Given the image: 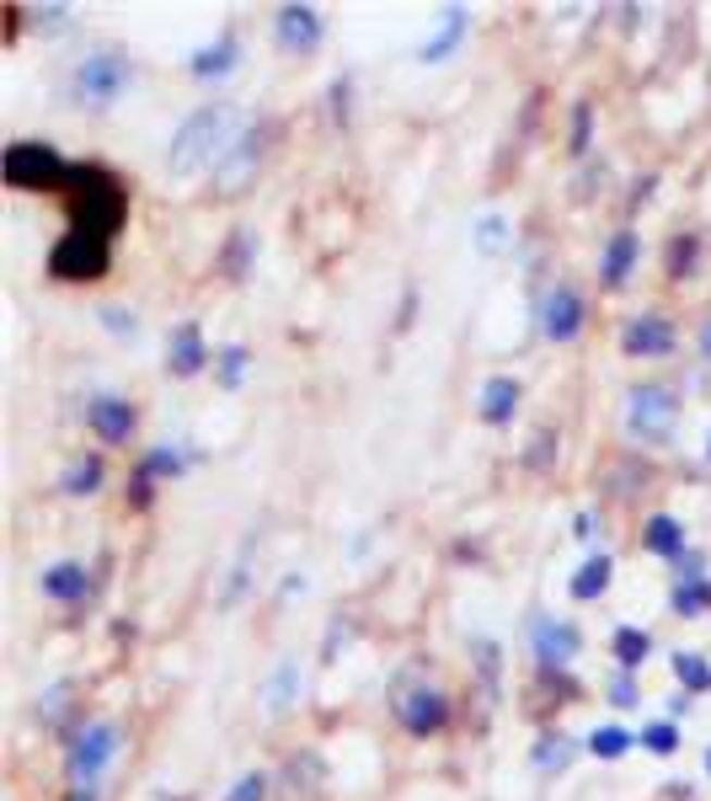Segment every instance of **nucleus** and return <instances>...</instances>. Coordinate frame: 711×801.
<instances>
[{
	"instance_id": "obj_1",
	"label": "nucleus",
	"mask_w": 711,
	"mask_h": 801,
	"mask_svg": "<svg viewBox=\"0 0 711 801\" xmlns=\"http://www.w3.org/2000/svg\"><path fill=\"white\" fill-rule=\"evenodd\" d=\"M241 108L236 102H203L194 108L177 134H172V145H166V177L172 183H188V177H203V172H214L220 161H225V150L241 139Z\"/></svg>"
},
{
	"instance_id": "obj_2",
	"label": "nucleus",
	"mask_w": 711,
	"mask_h": 801,
	"mask_svg": "<svg viewBox=\"0 0 711 801\" xmlns=\"http://www.w3.org/2000/svg\"><path fill=\"white\" fill-rule=\"evenodd\" d=\"M65 198H70V230L113 247V236L124 230V214H129L124 183L113 172H102V166H75Z\"/></svg>"
},
{
	"instance_id": "obj_3",
	"label": "nucleus",
	"mask_w": 711,
	"mask_h": 801,
	"mask_svg": "<svg viewBox=\"0 0 711 801\" xmlns=\"http://www.w3.org/2000/svg\"><path fill=\"white\" fill-rule=\"evenodd\" d=\"M129 91H134V60L124 49H113V43L80 54L65 75V102L80 108V113H108V108L124 102Z\"/></svg>"
},
{
	"instance_id": "obj_4",
	"label": "nucleus",
	"mask_w": 711,
	"mask_h": 801,
	"mask_svg": "<svg viewBox=\"0 0 711 801\" xmlns=\"http://www.w3.org/2000/svg\"><path fill=\"white\" fill-rule=\"evenodd\" d=\"M273 139H278V124L273 118H258V124L241 128V139L225 150V161L209 172V187H214V198H241L247 187L258 183L262 161H267V150H273Z\"/></svg>"
},
{
	"instance_id": "obj_5",
	"label": "nucleus",
	"mask_w": 711,
	"mask_h": 801,
	"mask_svg": "<svg viewBox=\"0 0 711 801\" xmlns=\"http://www.w3.org/2000/svg\"><path fill=\"white\" fill-rule=\"evenodd\" d=\"M70 172L75 166L60 161V150L54 145H38V139H16L0 155V177H5V187H16V192H65Z\"/></svg>"
},
{
	"instance_id": "obj_6",
	"label": "nucleus",
	"mask_w": 711,
	"mask_h": 801,
	"mask_svg": "<svg viewBox=\"0 0 711 801\" xmlns=\"http://www.w3.org/2000/svg\"><path fill=\"white\" fill-rule=\"evenodd\" d=\"M674 428H679V390L674 385H658V379L626 385V433L637 443H669Z\"/></svg>"
},
{
	"instance_id": "obj_7",
	"label": "nucleus",
	"mask_w": 711,
	"mask_h": 801,
	"mask_svg": "<svg viewBox=\"0 0 711 801\" xmlns=\"http://www.w3.org/2000/svg\"><path fill=\"white\" fill-rule=\"evenodd\" d=\"M118 748H124V733H118L113 722H86V727L70 738V753H65L70 780H75V786H97L102 769L118 759Z\"/></svg>"
},
{
	"instance_id": "obj_8",
	"label": "nucleus",
	"mask_w": 711,
	"mask_h": 801,
	"mask_svg": "<svg viewBox=\"0 0 711 801\" xmlns=\"http://www.w3.org/2000/svg\"><path fill=\"white\" fill-rule=\"evenodd\" d=\"M108 267H113V247L75 236V230H65L49 251V278H60V284H97V278H108Z\"/></svg>"
},
{
	"instance_id": "obj_9",
	"label": "nucleus",
	"mask_w": 711,
	"mask_h": 801,
	"mask_svg": "<svg viewBox=\"0 0 711 801\" xmlns=\"http://www.w3.org/2000/svg\"><path fill=\"white\" fill-rule=\"evenodd\" d=\"M529 647H535V663L540 674H567L573 658L583 652V636L573 619H551V615H535L529 619Z\"/></svg>"
},
{
	"instance_id": "obj_10",
	"label": "nucleus",
	"mask_w": 711,
	"mask_h": 801,
	"mask_svg": "<svg viewBox=\"0 0 711 801\" xmlns=\"http://www.w3.org/2000/svg\"><path fill=\"white\" fill-rule=\"evenodd\" d=\"M396 722L412 733V738H434L450 727V694L434 689V684H417L407 694H396Z\"/></svg>"
},
{
	"instance_id": "obj_11",
	"label": "nucleus",
	"mask_w": 711,
	"mask_h": 801,
	"mask_svg": "<svg viewBox=\"0 0 711 801\" xmlns=\"http://www.w3.org/2000/svg\"><path fill=\"white\" fill-rule=\"evenodd\" d=\"M583 321H588L583 295L567 278H557V284L540 295V337H546V342H573L583 331Z\"/></svg>"
},
{
	"instance_id": "obj_12",
	"label": "nucleus",
	"mask_w": 711,
	"mask_h": 801,
	"mask_svg": "<svg viewBox=\"0 0 711 801\" xmlns=\"http://www.w3.org/2000/svg\"><path fill=\"white\" fill-rule=\"evenodd\" d=\"M273 38H278V49L284 54H316L326 38V22L316 5H278V16H273Z\"/></svg>"
},
{
	"instance_id": "obj_13",
	"label": "nucleus",
	"mask_w": 711,
	"mask_h": 801,
	"mask_svg": "<svg viewBox=\"0 0 711 801\" xmlns=\"http://www.w3.org/2000/svg\"><path fill=\"white\" fill-rule=\"evenodd\" d=\"M621 353H632V359H663V353H674V321L658 315V310L632 315L621 326Z\"/></svg>"
},
{
	"instance_id": "obj_14",
	"label": "nucleus",
	"mask_w": 711,
	"mask_h": 801,
	"mask_svg": "<svg viewBox=\"0 0 711 801\" xmlns=\"http://www.w3.org/2000/svg\"><path fill=\"white\" fill-rule=\"evenodd\" d=\"M86 428L102 443H129L134 428H139V412H134L129 396H91L86 401Z\"/></svg>"
},
{
	"instance_id": "obj_15",
	"label": "nucleus",
	"mask_w": 711,
	"mask_h": 801,
	"mask_svg": "<svg viewBox=\"0 0 711 801\" xmlns=\"http://www.w3.org/2000/svg\"><path fill=\"white\" fill-rule=\"evenodd\" d=\"M203 364H214V353L203 342V326L198 321H177L172 337H166V374L172 379H194V374H203Z\"/></svg>"
},
{
	"instance_id": "obj_16",
	"label": "nucleus",
	"mask_w": 711,
	"mask_h": 801,
	"mask_svg": "<svg viewBox=\"0 0 711 801\" xmlns=\"http://www.w3.org/2000/svg\"><path fill=\"white\" fill-rule=\"evenodd\" d=\"M278 786H284V801H316V797H322V786H326L322 748H300V753L284 764Z\"/></svg>"
},
{
	"instance_id": "obj_17",
	"label": "nucleus",
	"mask_w": 711,
	"mask_h": 801,
	"mask_svg": "<svg viewBox=\"0 0 711 801\" xmlns=\"http://www.w3.org/2000/svg\"><path fill=\"white\" fill-rule=\"evenodd\" d=\"M637 256H643L637 230H615V236L604 241V256H599V284H604V289H626V278H632Z\"/></svg>"
},
{
	"instance_id": "obj_18",
	"label": "nucleus",
	"mask_w": 711,
	"mask_h": 801,
	"mask_svg": "<svg viewBox=\"0 0 711 801\" xmlns=\"http://www.w3.org/2000/svg\"><path fill=\"white\" fill-rule=\"evenodd\" d=\"M241 64V38L225 27L214 43H203V49H194V60H188V70H194V80H225L230 70Z\"/></svg>"
},
{
	"instance_id": "obj_19",
	"label": "nucleus",
	"mask_w": 711,
	"mask_h": 801,
	"mask_svg": "<svg viewBox=\"0 0 711 801\" xmlns=\"http://www.w3.org/2000/svg\"><path fill=\"white\" fill-rule=\"evenodd\" d=\"M519 379L514 374H492L487 385H482V401H476V412H482V423L487 428H509L514 423V412H519Z\"/></svg>"
},
{
	"instance_id": "obj_20",
	"label": "nucleus",
	"mask_w": 711,
	"mask_h": 801,
	"mask_svg": "<svg viewBox=\"0 0 711 801\" xmlns=\"http://www.w3.org/2000/svg\"><path fill=\"white\" fill-rule=\"evenodd\" d=\"M38 588H43V599H54V604H80V599L91 593V572H86L80 561H54V566H43Z\"/></svg>"
},
{
	"instance_id": "obj_21",
	"label": "nucleus",
	"mask_w": 711,
	"mask_h": 801,
	"mask_svg": "<svg viewBox=\"0 0 711 801\" xmlns=\"http://www.w3.org/2000/svg\"><path fill=\"white\" fill-rule=\"evenodd\" d=\"M295 705H300V663H295V658H278L273 674L262 678V711H267V716H284V711H295Z\"/></svg>"
},
{
	"instance_id": "obj_22",
	"label": "nucleus",
	"mask_w": 711,
	"mask_h": 801,
	"mask_svg": "<svg viewBox=\"0 0 711 801\" xmlns=\"http://www.w3.org/2000/svg\"><path fill=\"white\" fill-rule=\"evenodd\" d=\"M465 33H471V11H465V5H450V11L439 16V33H434L428 43H417V64L450 60L454 49L465 43Z\"/></svg>"
},
{
	"instance_id": "obj_23",
	"label": "nucleus",
	"mask_w": 711,
	"mask_h": 801,
	"mask_svg": "<svg viewBox=\"0 0 711 801\" xmlns=\"http://www.w3.org/2000/svg\"><path fill=\"white\" fill-rule=\"evenodd\" d=\"M643 546L652 555H663V561H679V555L690 551V535H685V524L674 513H652L643 524Z\"/></svg>"
},
{
	"instance_id": "obj_24",
	"label": "nucleus",
	"mask_w": 711,
	"mask_h": 801,
	"mask_svg": "<svg viewBox=\"0 0 711 801\" xmlns=\"http://www.w3.org/2000/svg\"><path fill=\"white\" fill-rule=\"evenodd\" d=\"M102 481H108V460H102L97 449L75 454L65 471H60V492H65V497H91V492H102Z\"/></svg>"
},
{
	"instance_id": "obj_25",
	"label": "nucleus",
	"mask_w": 711,
	"mask_h": 801,
	"mask_svg": "<svg viewBox=\"0 0 711 801\" xmlns=\"http://www.w3.org/2000/svg\"><path fill=\"white\" fill-rule=\"evenodd\" d=\"M610 577H615V561L599 551V555H588V561L578 566V577L567 583V593H573L578 604H594V599H604V593H610Z\"/></svg>"
},
{
	"instance_id": "obj_26",
	"label": "nucleus",
	"mask_w": 711,
	"mask_h": 801,
	"mask_svg": "<svg viewBox=\"0 0 711 801\" xmlns=\"http://www.w3.org/2000/svg\"><path fill=\"white\" fill-rule=\"evenodd\" d=\"M252 262H258V230L236 225L230 241H225V251H220V273H225L230 284H241V278L252 273Z\"/></svg>"
},
{
	"instance_id": "obj_27",
	"label": "nucleus",
	"mask_w": 711,
	"mask_h": 801,
	"mask_svg": "<svg viewBox=\"0 0 711 801\" xmlns=\"http://www.w3.org/2000/svg\"><path fill=\"white\" fill-rule=\"evenodd\" d=\"M183 471H188L183 443H150L145 460H139V476H150V481H177Z\"/></svg>"
},
{
	"instance_id": "obj_28",
	"label": "nucleus",
	"mask_w": 711,
	"mask_h": 801,
	"mask_svg": "<svg viewBox=\"0 0 711 801\" xmlns=\"http://www.w3.org/2000/svg\"><path fill=\"white\" fill-rule=\"evenodd\" d=\"M247 374H252V353H247L241 342L214 348V385H220V390H241Z\"/></svg>"
},
{
	"instance_id": "obj_29",
	"label": "nucleus",
	"mask_w": 711,
	"mask_h": 801,
	"mask_svg": "<svg viewBox=\"0 0 711 801\" xmlns=\"http://www.w3.org/2000/svg\"><path fill=\"white\" fill-rule=\"evenodd\" d=\"M471 241L482 256H503V251L514 247V225L503 220V214H482L476 225H471Z\"/></svg>"
},
{
	"instance_id": "obj_30",
	"label": "nucleus",
	"mask_w": 711,
	"mask_h": 801,
	"mask_svg": "<svg viewBox=\"0 0 711 801\" xmlns=\"http://www.w3.org/2000/svg\"><path fill=\"white\" fill-rule=\"evenodd\" d=\"M610 652H615V668L637 674V668L647 663V652H652V636L637 630V625H621V630H615V641H610Z\"/></svg>"
},
{
	"instance_id": "obj_31",
	"label": "nucleus",
	"mask_w": 711,
	"mask_h": 801,
	"mask_svg": "<svg viewBox=\"0 0 711 801\" xmlns=\"http://www.w3.org/2000/svg\"><path fill=\"white\" fill-rule=\"evenodd\" d=\"M529 759H535L540 775H562V769L573 764V738H562V733H540Z\"/></svg>"
},
{
	"instance_id": "obj_32",
	"label": "nucleus",
	"mask_w": 711,
	"mask_h": 801,
	"mask_svg": "<svg viewBox=\"0 0 711 801\" xmlns=\"http://www.w3.org/2000/svg\"><path fill=\"white\" fill-rule=\"evenodd\" d=\"M696 262H701V236H696V230H679V236L669 241V262H663V267H669V278H674V284H685V278L696 273Z\"/></svg>"
},
{
	"instance_id": "obj_33",
	"label": "nucleus",
	"mask_w": 711,
	"mask_h": 801,
	"mask_svg": "<svg viewBox=\"0 0 711 801\" xmlns=\"http://www.w3.org/2000/svg\"><path fill=\"white\" fill-rule=\"evenodd\" d=\"M669 668H674V678H679V689H685V694H707V689H711V663L701 658V652H674V663H669Z\"/></svg>"
},
{
	"instance_id": "obj_34",
	"label": "nucleus",
	"mask_w": 711,
	"mask_h": 801,
	"mask_svg": "<svg viewBox=\"0 0 711 801\" xmlns=\"http://www.w3.org/2000/svg\"><path fill=\"white\" fill-rule=\"evenodd\" d=\"M669 610H674L679 619H701L711 610V583H674Z\"/></svg>"
},
{
	"instance_id": "obj_35",
	"label": "nucleus",
	"mask_w": 711,
	"mask_h": 801,
	"mask_svg": "<svg viewBox=\"0 0 711 801\" xmlns=\"http://www.w3.org/2000/svg\"><path fill=\"white\" fill-rule=\"evenodd\" d=\"M632 733H626V727H615V722H610V727H594V733H588V753H594V759H604V764H615V759H626V748H632Z\"/></svg>"
},
{
	"instance_id": "obj_36",
	"label": "nucleus",
	"mask_w": 711,
	"mask_h": 801,
	"mask_svg": "<svg viewBox=\"0 0 711 801\" xmlns=\"http://www.w3.org/2000/svg\"><path fill=\"white\" fill-rule=\"evenodd\" d=\"M252 546H258V540H247V546H241V555H236V566H230V583H225V593H220V610H230V604L247 593V577H252Z\"/></svg>"
},
{
	"instance_id": "obj_37",
	"label": "nucleus",
	"mask_w": 711,
	"mask_h": 801,
	"mask_svg": "<svg viewBox=\"0 0 711 801\" xmlns=\"http://www.w3.org/2000/svg\"><path fill=\"white\" fill-rule=\"evenodd\" d=\"M588 139H594V102H573V134H567V155H588Z\"/></svg>"
},
{
	"instance_id": "obj_38",
	"label": "nucleus",
	"mask_w": 711,
	"mask_h": 801,
	"mask_svg": "<svg viewBox=\"0 0 711 801\" xmlns=\"http://www.w3.org/2000/svg\"><path fill=\"white\" fill-rule=\"evenodd\" d=\"M643 748H647V753H658V759L679 753V727H674V722H647V727H643Z\"/></svg>"
},
{
	"instance_id": "obj_39",
	"label": "nucleus",
	"mask_w": 711,
	"mask_h": 801,
	"mask_svg": "<svg viewBox=\"0 0 711 801\" xmlns=\"http://www.w3.org/2000/svg\"><path fill=\"white\" fill-rule=\"evenodd\" d=\"M604 689H610V705H615V711H632V705H643V694H637V674H626V668H615Z\"/></svg>"
},
{
	"instance_id": "obj_40",
	"label": "nucleus",
	"mask_w": 711,
	"mask_h": 801,
	"mask_svg": "<svg viewBox=\"0 0 711 801\" xmlns=\"http://www.w3.org/2000/svg\"><path fill=\"white\" fill-rule=\"evenodd\" d=\"M97 321H102V331H113V337H139V315H134L129 305H102Z\"/></svg>"
},
{
	"instance_id": "obj_41",
	"label": "nucleus",
	"mask_w": 711,
	"mask_h": 801,
	"mask_svg": "<svg viewBox=\"0 0 711 801\" xmlns=\"http://www.w3.org/2000/svg\"><path fill=\"white\" fill-rule=\"evenodd\" d=\"M551 460H557V428H540L529 438V449H524V465L529 471H546Z\"/></svg>"
},
{
	"instance_id": "obj_42",
	"label": "nucleus",
	"mask_w": 711,
	"mask_h": 801,
	"mask_svg": "<svg viewBox=\"0 0 711 801\" xmlns=\"http://www.w3.org/2000/svg\"><path fill=\"white\" fill-rule=\"evenodd\" d=\"M326 102H332V124H348L353 118V75H337L332 91H326Z\"/></svg>"
},
{
	"instance_id": "obj_43",
	"label": "nucleus",
	"mask_w": 711,
	"mask_h": 801,
	"mask_svg": "<svg viewBox=\"0 0 711 801\" xmlns=\"http://www.w3.org/2000/svg\"><path fill=\"white\" fill-rule=\"evenodd\" d=\"M225 801H267V775H262V769H247V775L225 791Z\"/></svg>"
},
{
	"instance_id": "obj_44",
	"label": "nucleus",
	"mask_w": 711,
	"mask_h": 801,
	"mask_svg": "<svg viewBox=\"0 0 711 801\" xmlns=\"http://www.w3.org/2000/svg\"><path fill=\"white\" fill-rule=\"evenodd\" d=\"M70 694H75V684H54V689L38 700V716H43V722H60V716L70 711V705H65Z\"/></svg>"
},
{
	"instance_id": "obj_45",
	"label": "nucleus",
	"mask_w": 711,
	"mask_h": 801,
	"mask_svg": "<svg viewBox=\"0 0 711 801\" xmlns=\"http://www.w3.org/2000/svg\"><path fill=\"white\" fill-rule=\"evenodd\" d=\"M674 572H679L674 583H707V555H701L696 546H690V551L679 555V561H674Z\"/></svg>"
},
{
	"instance_id": "obj_46",
	"label": "nucleus",
	"mask_w": 711,
	"mask_h": 801,
	"mask_svg": "<svg viewBox=\"0 0 711 801\" xmlns=\"http://www.w3.org/2000/svg\"><path fill=\"white\" fill-rule=\"evenodd\" d=\"M33 16H38V27H43V33H65L75 11H70V5H38Z\"/></svg>"
},
{
	"instance_id": "obj_47",
	"label": "nucleus",
	"mask_w": 711,
	"mask_h": 801,
	"mask_svg": "<svg viewBox=\"0 0 711 801\" xmlns=\"http://www.w3.org/2000/svg\"><path fill=\"white\" fill-rule=\"evenodd\" d=\"M594 529H599L594 513H578V518H573V540H594Z\"/></svg>"
},
{
	"instance_id": "obj_48",
	"label": "nucleus",
	"mask_w": 711,
	"mask_h": 801,
	"mask_svg": "<svg viewBox=\"0 0 711 801\" xmlns=\"http://www.w3.org/2000/svg\"><path fill=\"white\" fill-rule=\"evenodd\" d=\"M652 187H658V177H652V172H647L643 183H637V192H632V209H643L647 198H652Z\"/></svg>"
},
{
	"instance_id": "obj_49",
	"label": "nucleus",
	"mask_w": 711,
	"mask_h": 801,
	"mask_svg": "<svg viewBox=\"0 0 711 801\" xmlns=\"http://www.w3.org/2000/svg\"><path fill=\"white\" fill-rule=\"evenodd\" d=\"M278 593H284V599H295V593H305V577H300V572H289V577H284V588H278Z\"/></svg>"
},
{
	"instance_id": "obj_50",
	"label": "nucleus",
	"mask_w": 711,
	"mask_h": 801,
	"mask_svg": "<svg viewBox=\"0 0 711 801\" xmlns=\"http://www.w3.org/2000/svg\"><path fill=\"white\" fill-rule=\"evenodd\" d=\"M679 716H690V694H674L669 700V722H679Z\"/></svg>"
},
{
	"instance_id": "obj_51",
	"label": "nucleus",
	"mask_w": 711,
	"mask_h": 801,
	"mask_svg": "<svg viewBox=\"0 0 711 801\" xmlns=\"http://www.w3.org/2000/svg\"><path fill=\"white\" fill-rule=\"evenodd\" d=\"M70 801H97V786H75V791H70Z\"/></svg>"
},
{
	"instance_id": "obj_52",
	"label": "nucleus",
	"mask_w": 711,
	"mask_h": 801,
	"mask_svg": "<svg viewBox=\"0 0 711 801\" xmlns=\"http://www.w3.org/2000/svg\"><path fill=\"white\" fill-rule=\"evenodd\" d=\"M701 353H707V359H711V321H707V326H701Z\"/></svg>"
},
{
	"instance_id": "obj_53",
	"label": "nucleus",
	"mask_w": 711,
	"mask_h": 801,
	"mask_svg": "<svg viewBox=\"0 0 711 801\" xmlns=\"http://www.w3.org/2000/svg\"><path fill=\"white\" fill-rule=\"evenodd\" d=\"M707 465H711V433H707Z\"/></svg>"
},
{
	"instance_id": "obj_54",
	"label": "nucleus",
	"mask_w": 711,
	"mask_h": 801,
	"mask_svg": "<svg viewBox=\"0 0 711 801\" xmlns=\"http://www.w3.org/2000/svg\"><path fill=\"white\" fill-rule=\"evenodd\" d=\"M707 775H711V748H707Z\"/></svg>"
}]
</instances>
